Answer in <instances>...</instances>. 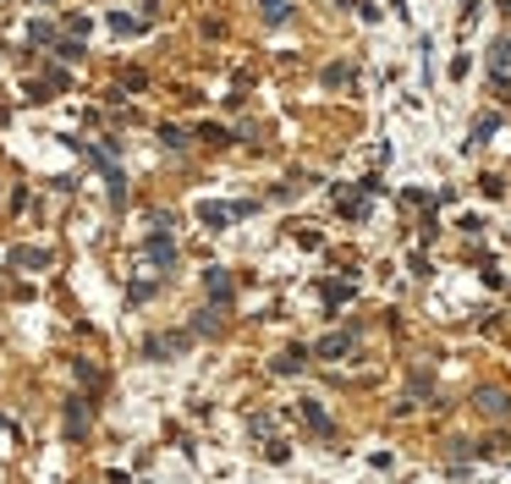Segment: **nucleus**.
Returning <instances> with one entry per match:
<instances>
[{"instance_id":"f257e3e1","label":"nucleus","mask_w":511,"mask_h":484,"mask_svg":"<svg viewBox=\"0 0 511 484\" xmlns=\"http://www.w3.org/2000/svg\"><path fill=\"white\" fill-rule=\"evenodd\" d=\"M66 435H72V441H82V435H88V407H82V397L66 402Z\"/></svg>"},{"instance_id":"f03ea898","label":"nucleus","mask_w":511,"mask_h":484,"mask_svg":"<svg viewBox=\"0 0 511 484\" xmlns=\"http://www.w3.org/2000/svg\"><path fill=\"white\" fill-rule=\"evenodd\" d=\"M352 341H357L352 330H341V336H325V341H319V358H347Z\"/></svg>"},{"instance_id":"7ed1b4c3","label":"nucleus","mask_w":511,"mask_h":484,"mask_svg":"<svg viewBox=\"0 0 511 484\" xmlns=\"http://www.w3.org/2000/svg\"><path fill=\"white\" fill-rule=\"evenodd\" d=\"M478 413H490V419H506V413H511V397H500V391H484V397H478Z\"/></svg>"},{"instance_id":"20e7f679","label":"nucleus","mask_w":511,"mask_h":484,"mask_svg":"<svg viewBox=\"0 0 511 484\" xmlns=\"http://www.w3.org/2000/svg\"><path fill=\"white\" fill-rule=\"evenodd\" d=\"M303 419L313 424V429H319V435H325V441H330V435H335V429H330V419H325V407H319V402H303Z\"/></svg>"},{"instance_id":"39448f33","label":"nucleus","mask_w":511,"mask_h":484,"mask_svg":"<svg viewBox=\"0 0 511 484\" xmlns=\"http://www.w3.org/2000/svg\"><path fill=\"white\" fill-rule=\"evenodd\" d=\"M17 264L22 270H44V253L39 248H17Z\"/></svg>"},{"instance_id":"423d86ee","label":"nucleus","mask_w":511,"mask_h":484,"mask_svg":"<svg viewBox=\"0 0 511 484\" xmlns=\"http://www.w3.org/2000/svg\"><path fill=\"white\" fill-rule=\"evenodd\" d=\"M149 259H154V264H171V242H165V237H154V242H149Z\"/></svg>"},{"instance_id":"0eeeda50","label":"nucleus","mask_w":511,"mask_h":484,"mask_svg":"<svg viewBox=\"0 0 511 484\" xmlns=\"http://www.w3.org/2000/svg\"><path fill=\"white\" fill-rule=\"evenodd\" d=\"M209 292H215V303H225V297H231V281L215 270V275H209Z\"/></svg>"},{"instance_id":"6e6552de","label":"nucleus","mask_w":511,"mask_h":484,"mask_svg":"<svg viewBox=\"0 0 511 484\" xmlns=\"http://www.w3.org/2000/svg\"><path fill=\"white\" fill-rule=\"evenodd\" d=\"M275 369H281V375H291V369H303V347H291L286 358H275Z\"/></svg>"},{"instance_id":"1a4fd4ad","label":"nucleus","mask_w":511,"mask_h":484,"mask_svg":"<svg viewBox=\"0 0 511 484\" xmlns=\"http://www.w3.org/2000/svg\"><path fill=\"white\" fill-rule=\"evenodd\" d=\"M264 11H269V17H286V6H281V0H264Z\"/></svg>"}]
</instances>
